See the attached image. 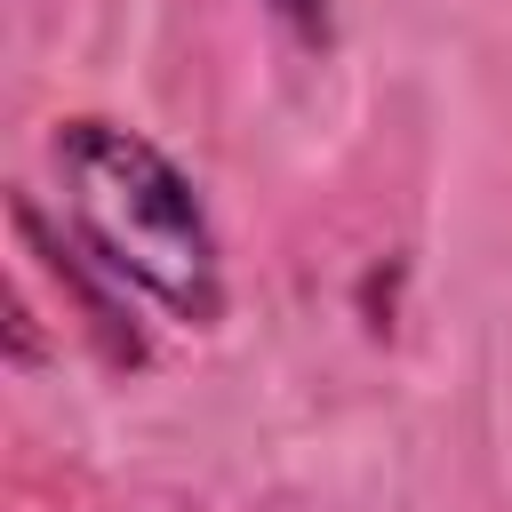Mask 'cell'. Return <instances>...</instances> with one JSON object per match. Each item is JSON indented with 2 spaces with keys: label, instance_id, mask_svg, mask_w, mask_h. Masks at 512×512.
<instances>
[{
  "label": "cell",
  "instance_id": "6da1fadb",
  "mask_svg": "<svg viewBox=\"0 0 512 512\" xmlns=\"http://www.w3.org/2000/svg\"><path fill=\"white\" fill-rule=\"evenodd\" d=\"M56 184H64V232L72 248L112 280L160 304L184 328L224 320V248L192 192V176L120 120H56Z\"/></svg>",
  "mask_w": 512,
  "mask_h": 512
},
{
  "label": "cell",
  "instance_id": "7a4b0ae2",
  "mask_svg": "<svg viewBox=\"0 0 512 512\" xmlns=\"http://www.w3.org/2000/svg\"><path fill=\"white\" fill-rule=\"evenodd\" d=\"M272 16L304 40V48H328L336 40V16H328V0H272Z\"/></svg>",
  "mask_w": 512,
  "mask_h": 512
}]
</instances>
